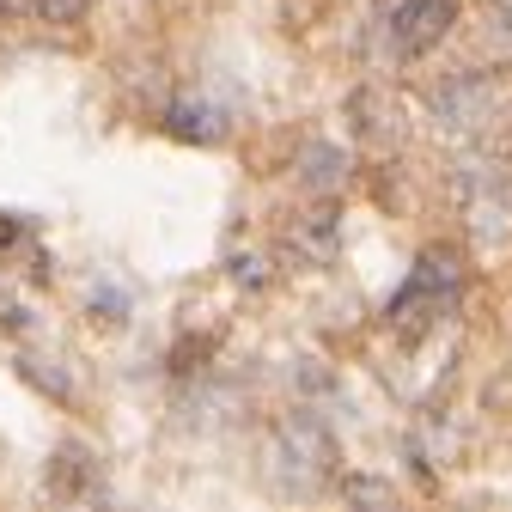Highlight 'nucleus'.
Here are the masks:
<instances>
[{"mask_svg": "<svg viewBox=\"0 0 512 512\" xmlns=\"http://www.w3.org/2000/svg\"><path fill=\"white\" fill-rule=\"evenodd\" d=\"M336 476V439L324 421H311V415H287L269 439V482L275 494H317Z\"/></svg>", "mask_w": 512, "mask_h": 512, "instance_id": "obj_1", "label": "nucleus"}, {"mask_svg": "<svg viewBox=\"0 0 512 512\" xmlns=\"http://www.w3.org/2000/svg\"><path fill=\"white\" fill-rule=\"evenodd\" d=\"M458 287H464V269H458V256L452 250H427L421 263H415V275L397 287V299H391V330L403 336V342H421L439 317H452V305H458Z\"/></svg>", "mask_w": 512, "mask_h": 512, "instance_id": "obj_2", "label": "nucleus"}, {"mask_svg": "<svg viewBox=\"0 0 512 512\" xmlns=\"http://www.w3.org/2000/svg\"><path fill=\"white\" fill-rule=\"evenodd\" d=\"M452 189H458V208H464V220H470V232L482 244H506L512 238V165L500 153L464 159Z\"/></svg>", "mask_w": 512, "mask_h": 512, "instance_id": "obj_3", "label": "nucleus"}, {"mask_svg": "<svg viewBox=\"0 0 512 512\" xmlns=\"http://www.w3.org/2000/svg\"><path fill=\"white\" fill-rule=\"evenodd\" d=\"M488 116H494V86L482 74H458V80H445L433 92V122L445 135H476Z\"/></svg>", "mask_w": 512, "mask_h": 512, "instance_id": "obj_4", "label": "nucleus"}, {"mask_svg": "<svg viewBox=\"0 0 512 512\" xmlns=\"http://www.w3.org/2000/svg\"><path fill=\"white\" fill-rule=\"evenodd\" d=\"M348 116H354V135H360L372 153H384V147L403 141V110H397L391 92H378V86H366V92L348 104Z\"/></svg>", "mask_w": 512, "mask_h": 512, "instance_id": "obj_5", "label": "nucleus"}, {"mask_svg": "<svg viewBox=\"0 0 512 512\" xmlns=\"http://www.w3.org/2000/svg\"><path fill=\"white\" fill-rule=\"evenodd\" d=\"M336 244H342V226H336V214L293 220V232H287V256H293L299 269H324L330 256H336Z\"/></svg>", "mask_w": 512, "mask_h": 512, "instance_id": "obj_6", "label": "nucleus"}, {"mask_svg": "<svg viewBox=\"0 0 512 512\" xmlns=\"http://www.w3.org/2000/svg\"><path fill=\"white\" fill-rule=\"evenodd\" d=\"M165 122H171V135H177V141H202V147L226 135L220 110H208V104H171V116H165Z\"/></svg>", "mask_w": 512, "mask_h": 512, "instance_id": "obj_7", "label": "nucleus"}, {"mask_svg": "<svg viewBox=\"0 0 512 512\" xmlns=\"http://www.w3.org/2000/svg\"><path fill=\"white\" fill-rule=\"evenodd\" d=\"M336 165H342V153H336V147H311V153H305V189H311V196H330V189L342 183V171H336Z\"/></svg>", "mask_w": 512, "mask_h": 512, "instance_id": "obj_8", "label": "nucleus"}, {"mask_svg": "<svg viewBox=\"0 0 512 512\" xmlns=\"http://www.w3.org/2000/svg\"><path fill=\"white\" fill-rule=\"evenodd\" d=\"M86 7H92V0H31V19H43V25H74Z\"/></svg>", "mask_w": 512, "mask_h": 512, "instance_id": "obj_9", "label": "nucleus"}, {"mask_svg": "<svg viewBox=\"0 0 512 512\" xmlns=\"http://www.w3.org/2000/svg\"><path fill=\"white\" fill-rule=\"evenodd\" d=\"M31 19V0H0V25H25Z\"/></svg>", "mask_w": 512, "mask_h": 512, "instance_id": "obj_10", "label": "nucleus"}]
</instances>
